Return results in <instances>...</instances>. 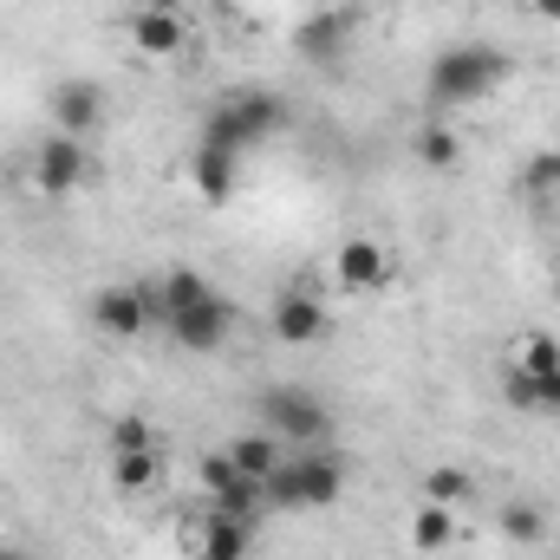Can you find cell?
<instances>
[{"label":"cell","instance_id":"cell-2","mask_svg":"<svg viewBox=\"0 0 560 560\" xmlns=\"http://www.w3.org/2000/svg\"><path fill=\"white\" fill-rule=\"evenodd\" d=\"M261 495H268L275 509H332V502L346 495V463H339L326 443L287 450V463L261 482Z\"/></svg>","mask_w":560,"mask_h":560},{"label":"cell","instance_id":"cell-6","mask_svg":"<svg viewBox=\"0 0 560 560\" xmlns=\"http://www.w3.org/2000/svg\"><path fill=\"white\" fill-rule=\"evenodd\" d=\"M163 326H170V339H176L183 352H222V346H229V332H235V306H229L222 293H209V300H196V306L170 313Z\"/></svg>","mask_w":560,"mask_h":560},{"label":"cell","instance_id":"cell-11","mask_svg":"<svg viewBox=\"0 0 560 560\" xmlns=\"http://www.w3.org/2000/svg\"><path fill=\"white\" fill-rule=\"evenodd\" d=\"M92 326L105 339H143L150 332V293L131 287V280H112L98 300H92Z\"/></svg>","mask_w":560,"mask_h":560},{"label":"cell","instance_id":"cell-17","mask_svg":"<svg viewBox=\"0 0 560 560\" xmlns=\"http://www.w3.org/2000/svg\"><path fill=\"white\" fill-rule=\"evenodd\" d=\"M502 398L515 405V411H541V418H560V372H515L509 365V378H502Z\"/></svg>","mask_w":560,"mask_h":560},{"label":"cell","instance_id":"cell-28","mask_svg":"<svg viewBox=\"0 0 560 560\" xmlns=\"http://www.w3.org/2000/svg\"><path fill=\"white\" fill-rule=\"evenodd\" d=\"M535 13H541L548 26H560V0H535Z\"/></svg>","mask_w":560,"mask_h":560},{"label":"cell","instance_id":"cell-22","mask_svg":"<svg viewBox=\"0 0 560 560\" xmlns=\"http://www.w3.org/2000/svg\"><path fill=\"white\" fill-rule=\"evenodd\" d=\"M450 541H456V515L436 509V502H423L418 515H411V548H418V555H443Z\"/></svg>","mask_w":560,"mask_h":560},{"label":"cell","instance_id":"cell-23","mask_svg":"<svg viewBox=\"0 0 560 560\" xmlns=\"http://www.w3.org/2000/svg\"><path fill=\"white\" fill-rule=\"evenodd\" d=\"M423 502H436V509H456V502H469V469H456V463H443V469H423Z\"/></svg>","mask_w":560,"mask_h":560},{"label":"cell","instance_id":"cell-16","mask_svg":"<svg viewBox=\"0 0 560 560\" xmlns=\"http://www.w3.org/2000/svg\"><path fill=\"white\" fill-rule=\"evenodd\" d=\"M229 463H235L242 476L268 482L280 463H287V443H280L275 430H242V436H229Z\"/></svg>","mask_w":560,"mask_h":560},{"label":"cell","instance_id":"cell-20","mask_svg":"<svg viewBox=\"0 0 560 560\" xmlns=\"http://www.w3.org/2000/svg\"><path fill=\"white\" fill-rule=\"evenodd\" d=\"M502 541H509V548H541V541H548V509L528 502V495L502 502Z\"/></svg>","mask_w":560,"mask_h":560},{"label":"cell","instance_id":"cell-15","mask_svg":"<svg viewBox=\"0 0 560 560\" xmlns=\"http://www.w3.org/2000/svg\"><path fill=\"white\" fill-rule=\"evenodd\" d=\"M189 183H196V196H202L209 209H222V202H235V189H242V156H235V150L202 143V150H196V163H189Z\"/></svg>","mask_w":560,"mask_h":560},{"label":"cell","instance_id":"cell-29","mask_svg":"<svg viewBox=\"0 0 560 560\" xmlns=\"http://www.w3.org/2000/svg\"><path fill=\"white\" fill-rule=\"evenodd\" d=\"M548 293H555V306H560V261H555V275H548Z\"/></svg>","mask_w":560,"mask_h":560},{"label":"cell","instance_id":"cell-18","mask_svg":"<svg viewBox=\"0 0 560 560\" xmlns=\"http://www.w3.org/2000/svg\"><path fill=\"white\" fill-rule=\"evenodd\" d=\"M215 287H209V275H196V268H170V275L150 287V306L170 319V313H183V306H196V300H209Z\"/></svg>","mask_w":560,"mask_h":560},{"label":"cell","instance_id":"cell-4","mask_svg":"<svg viewBox=\"0 0 560 560\" xmlns=\"http://www.w3.org/2000/svg\"><path fill=\"white\" fill-rule=\"evenodd\" d=\"M261 430H275L287 450H313L332 436V411L306 385H275V392H261Z\"/></svg>","mask_w":560,"mask_h":560},{"label":"cell","instance_id":"cell-30","mask_svg":"<svg viewBox=\"0 0 560 560\" xmlns=\"http://www.w3.org/2000/svg\"><path fill=\"white\" fill-rule=\"evenodd\" d=\"M0 560H33L26 548H0Z\"/></svg>","mask_w":560,"mask_h":560},{"label":"cell","instance_id":"cell-12","mask_svg":"<svg viewBox=\"0 0 560 560\" xmlns=\"http://www.w3.org/2000/svg\"><path fill=\"white\" fill-rule=\"evenodd\" d=\"M131 52L138 59H176L189 46V20L183 13H150V7H131Z\"/></svg>","mask_w":560,"mask_h":560},{"label":"cell","instance_id":"cell-13","mask_svg":"<svg viewBox=\"0 0 560 560\" xmlns=\"http://www.w3.org/2000/svg\"><path fill=\"white\" fill-rule=\"evenodd\" d=\"M98 125H105V92H98L92 79H66V85L52 92V131L85 138V131H98Z\"/></svg>","mask_w":560,"mask_h":560},{"label":"cell","instance_id":"cell-3","mask_svg":"<svg viewBox=\"0 0 560 560\" xmlns=\"http://www.w3.org/2000/svg\"><path fill=\"white\" fill-rule=\"evenodd\" d=\"M275 131H287V105H280L275 92H229L209 118H202V143H215V150H255V143H268Z\"/></svg>","mask_w":560,"mask_h":560},{"label":"cell","instance_id":"cell-25","mask_svg":"<svg viewBox=\"0 0 560 560\" xmlns=\"http://www.w3.org/2000/svg\"><path fill=\"white\" fill-rule=\"evenodd\" d=\"M522 196H535V202L560 196V150H535V156L522 163Z\"/></svg>","mask_w":560,"mask_h":560},{"label":"cell","instance_id":"cell-24","mask_svg":"<svg viewBox=\"0 0 560 560\" xmlns=\"http://www.w3.org/2000/svg\"><path fill=\"white\" fill-rule=\"evenodd\" d=\"M509 365H515V372H535V378H541V372H560V339L555 332H522Z\"/></svg>","mask_w":560,"mask_h":560},{"label":"cell","instance_id":"cell-5","mask_svg":"<svg viewBox=\"0 0 560 560\" xmlns=\"http://www.w3.org/2000/svg\"><path fill=\"white\" fill-rule=\"evenodd\" d=\"M352 39H359V7H319L293 26V52L306 66H339L352 52Z\"/></svg>","mask_w":560,"mask_h":560},{"label":"cell","instance_id":"cell-21","mask_svg":"<svg viewBox=\"0 0 560 560\" xmlns=\"http://www.w3.org/2000/svg\"><path fill=\"white\" fill-rule=\"evenodd\" d=\"M156 450H112V489H125V495H150L156 489Z\"/></svg>","mask_w":560,"mask_h":560},{"label":"cell","instance_id":"cell-1","mask_svg":"<svg viewBox=\"0 0 560 560\" xmlns=\"http://www.w3.org/2000/svg\"><path fill=\"white\" fill-rule=\"evenodd\" d=\"M502 79H509V52L502 46H482V39H463V46H443L430 59L423 98H430V112H456V105L489 98Z\"/></svg>","mask_w":560,"mask_h":560},{"label":"cell","instance_id":"cell-8","mask_svg":"<svg viewBox=\"0 0 560 560\" xmlns=\"http://www.w3.org/2000/svg\"><path fill=\"white\" fill-rule=\"evenodd\" d=\"M196 482L209 489V509H222V515H255L268 495H261V482L255 476H242L235 463H229V450H215V456H202L196 463Z\"/></svg>","mask_w":560,"mask_h":560},{"label":"cell","instance_id":"cell-14","mask_svg":"<svg viewBox=\"0 0 560 560\" xmlns=\"http://www.w3.org/2000/svg\"><path fill=\"white\" fill-rule=\"evenodd\" d=\"M248 548H255L248 515H222V509H209L202 528H196V541H189L196 560H248Z\"/></svg>","mask_w":560,"mask_h":560},{"label":"cell","instance_id":"cell-10","mask_svg":"<svg viewBox=\"0 0 560 560\" xmlns=\"http://www.w3.org/2000/svg\"><path fill=\"white\" fill-rule=\"evenodd\" d=\"M326 332H332V313H326L319 293H306V287L275 293V339L280 346H319Z\"/></svg>","mask_w":560,"mask_h":560},{"label":"cell","instance_id":"cell-7","mask_svg":"<svg viewBox=\"0 0 560 560\" xmlns=\"http://www.w3.org/2000/svg\"><path fill=\"white\" fill-rule=\"evenodd\" d=\"M392 275H398V268H392V248L372 242V235H346L339 255H332V280H339L346 293H385Z\"/></svg>","mask_w":560,"mask_h":560},{"label":"cell","instance_id":"cell-27","mask_svg":"<svg viewBox=\"0 0 560 560\" xmlns=\"http://www.w3.org/2000/svg\"><path fill=\"white\" fill-rule=\"evenodd\" d=\"M131 7H150V13H183V0H131Z\"/></svg>","mask_w":560,"mask_h":560},{"label":"cell","instance_id":"cell-9","mask_svg":"<svg viewBox=\"0 0 560 560\" xmlns=\"http://www.w3.org/2000/svg\"><path fill=\"white\" fill-rule=\"evenodd\" d=\"M85 170H92V163H85V143L66 138V131H52V138L33 150V189H39V196H72V189L85 183Z\"/></svg>","mask_w":560,"mask_h":560},{"label":"cell","instance_id":"cell-26","mask_svg":"<svg viewBox=\"0 0 560 560\" xmlns=\"http://www.w3.org/2000/svg\"><path fill=\"white\" fill-rule=\"evenodd\" d=\"M112 450H156V436H150L143 418H118L112 423Z\"/></svg>","mask_w":560,"mask_h":560},{"label":"cell","instance_id":"cell-19","mask_svg":"<svg viewBox=\"0 0 560 560\" xmlns=\"http://www.w3.org/2000/svg\"><path fill=\"white\" fill-rule=\"evenodd\" d=\"M411 156H418L423 170H456L463 163V138H456V125H443V118H430V125H418V138H411Z\"/></svg>","mask_w":560,"mask_h":560}]
</instances>
